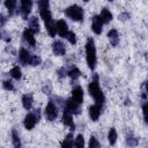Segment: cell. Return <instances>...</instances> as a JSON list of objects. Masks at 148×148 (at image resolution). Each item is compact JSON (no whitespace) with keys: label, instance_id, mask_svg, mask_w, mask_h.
<instances>
[{"label":"cell","instance_id":"f1b7e54d","mask_svg":"<svg viewBox=\"0 0 148 148\" xmlns=\"http://www.w3.org/2000/svg\"><path fill=\"white\" fill-rule=\"evenodd\" d=\"M42 62V59L39 56H36V54H31L30 56V59H29V65L30 66H37Z\"/></svg>","mask_w":148,"mask_h":148},{"label":"cell","instance_id":"8d00e7d4","mask_svg":"<svg viewBox=\"0 0 148 148\" xmlns=\"http://www.w3.org/2000/svg\"><path fill=\"white\" fill-rule=\"evenodd\" d=\"M6 22H7V18H6V16H3L2 14H0V25H3Z\"/></svg>","mask_w":148,"mask_h":148},{"label":"cell","instance_id":"836d02e7","mask_svg":"<svg viewBox=\"0 0 148 148\" xmlns=\"http://www.w3.org/2000/svg\"><path fill=\"white\" fill-rule=\"evenodd\" d=\"M142 112H143V119L147 121V102H142Z\"/></svg>","mask_w":148,"mask_h":148},{"label":"cell","instance_id":"d6a6232c","mask_svg":"<svg viewBox=\"0 0 148 148\" xmlns=\"http://www.w3.org/2000/svg\"><path fill=\"white\" fill-rule=\"evenodd\" d=\"M66 38H67V39H68V42H69L71 44H73V45L76 43V36H75V34H74L73 31H69Z\"/></svg>","mask_w":148,"mask_h":148},{"label":"cell","instance_id":"6da1fadb","mask_svg":"<svg viewBox=\"0 0 148 148\" xmlns=\"http://www.w3.org/2000/svg\"><path fill=\"white\" fill-rule=\"evenodd\" d=\"M38 8H39V14H40L42 18L44 20V23H45V27H46L49 35L51 37H54L57 30H56V23L52 18L50 9H49V1L47 0H39L38 1Z\"/></svg>","mask_w":148,"mask_h":148},{"label":"cell","instance_id":"9a60e30c","mask_svg":"<svg viewBox=\"0 0 148 148\" xmlns=\"http://www.w3.org/2000/svg\"><path fill=\"white\" fill-rule=\"evenodd\" d=\"M108 38H109V40H110V43H111L112 46H117L119 44V34H118V31L116 29L109 30Z\"/></svg>","mask_w":148,"mask_h":148},{"label":"cell","instance_id":"83f0119b","mask_svg":"<svg viewBox=\"0 0 148 148\" xmlns=\"http://www.w3.org/2000/svg\"><path fill=\"white\" fill-rule=\"evenodd\" d=\"M126 142L130 147H135L138 143H139V140L133 135V134H128L127 138H126Z\"/></svg>","mask_w":148,"mask_h":148},{"label":"cell","instance_id":"d6986e66","mask_svg":"<svg viewBox=\"0 0 148 148\" xmlns=\"http://www.w3.org/2000/svg\"><path fill=\"white\" fill-rule=\"evenodd\" d=\"M32 104H34V98L31 95L25 94L22 96V105L25 110H30L32 108Z\"/></svg>","mask_w":148,"mask_h":148},{"label":"cell","instance_id":"484cf974","mask_svg":"<svg viewBox=\"0 0 148 148\" xmlns=\"http://www.w3.org/2000/svg\"><path fill=\"white\" fill-rule=\"evenodd\" d=\"M117 138H118V135H117V131H116V128H113V127L110 128L109 134H108V139H109L110 145H114L116 141H117Z\"/></svg>","mask_w":148,"mask_h":148},{"label":"cell","instance_id":"5b68a950","mask_svg":"<svg viewBox=\"0 0 148 148\" xmlns=\"http://www.w3.org/2000/svg\"><path fill=\"white\" fill-rule=\"evenodd\" d=\"M39 111H40L39 109H36V110L27 113V116L24 117V121H23L24 127L27 130H32L35 127V125L38 123L39 117H40V112Z\"/></svg>","mask_w":148,"mask_h":148},{"label":"cell","instance_id":"f546056e","mask_svg":"<svg viewBox=\"0 0 148 148\" xmlns=\"http://www.w3.org/2000/svg\"><path fill=\"white\" fill-rule=\"evenodd\" d=\"M89 148H101L98 140L94 135H91L90 139H89Z\"/></svg>","mask_w":148,"mask_h":148},{"label":"cell","instance_id":"cb8c5ba5","mask_svg":"<svg viewBox=\"0 0 148 148\" xmlns=\"http://www.w3.org/2000/svg\"><path fill=\"white\" fill-rule=\"evenodd\" d=\"M73 148H84V138L82 134H79L73 143Z\"/></svg>","mask_w":148,"mask_h":148},{"label":"cell","instance_id":"30bf717a","mask_svg":"<svg viewBox=\"0 0 148 148\" xmlns=\"http://www.w3.org/2000/svg\"><path fill=\"white\" fill-rule=\"evenodd\" d=\"M65 109H66L67 111H69L72 114H73V113H74V114H80V112H81L80 104L73 102L71 98L66 99V102H65Z\"/></svg>","mask_w":148,"mask_h":148},{"label":"cell","instance_id":"4fadbf2b","mask_svg":"<svg viewBox=\"0 0 148 148\" xmlns=\"http://www.w3.org/2000/svg\"><path fill=\"white\" fill-rule=\"evenodd\" d=\"M52 51H53V53L56 56H64L66 53V47H65V45H64L62 42L56 40L52 44Z\"/></svg>","mask_w":148,"mask_h":148},{"label":"cell","instance_id":"e0dca14e","mask_svg":"<svg viewBox=\"0 0 148 148\" xmlns=\"http://www.w3.org/2000/svg\"><path fill=\"white\" fill-rule=\"evenodd\" d=\"M28 29L34 34L39 32V22H38V18L36 16H32L29 18V28Z\"/></svg>","mask_w":148,"mask_h":148},{"label":"cell","instance_id":"d590c367","mask_svg":"<svg viewBox=\"0 0 148 148\" xmlns=\"http://www.w3.org/2000/svg\"><path fill=\"white\" fill-rule=\"evenodd\" d=\"M130 16H131V15H130L128 13H121V14H120L118 17H119V20H123V21H125L126 18H130Z\"/></svg>","mask_w":148,"mask_h":148},{"label":"cell","instance_id":"603a6c76","mask_svg":"<svg viewBox=\"0 0 148 148\" xmlns=\"http://www.w3.org/2000/svg\"><path fill=\"white\" fill-rule=\"evenodd\" d=\"M12 140H13V146L14 148H22V143H21V139L16 132V130L12 131Z\"/></svg>","mask_w":148,"mask_h":148},{"label":"cell","instance_id":"8fae6325","mask_svg":"<svg viewBox=\"0 0 148 148\" xmlns=\"http://www.w3.org/2000/svg\"><path fill=\"white\" fill-rule=\"evenodd\" d=\"M102 106L103 105H99V104H94L89 108V117L92 121H96L98 120L99 116H101V111H102Z\"/></svg>","mask_w":148,"mask_h":148},{"label":"cell","instance_id":"4316f807","mask_svg":"<svg viewBox=\"0 0 148 148\" xmlns=\"http://www.w3.org/2000/svg\"><path fill=\"white\" fill-rule=\"evenodd\" d=\"M10 75L12 77H14L15 80H20L21 76H22V73H21V68L18 66H15L10 69Z\"/></svg>","mask_w":148,"mask_h":148},{"label":"cell","instance_id":"ac0fdd59","mask_svg":"<svg viewBox=\"0 0 148 148\" xmlns=\"http://www.w3.org/2000/svg\"><path fill=\"white\" fill-rule=\"evenodd\" d=\"M34 35H35V34L31 32L28 28L24 29V31H23V38H24V40H25L29 45H31V46H35V45H36V39H35Z\"/></svg>","mask_w":148,"mask_h":148},{"label":"cell","instance_id":"4dcf8cb0","mask_svg":"<svg viewBox=\"0 0 148 148\" xmlns=\"http://www.w3.org/2000/svg\"><path fill=\"white\" fill-rule=\"evenodd\" d=\"M0 38L3 39L5 42H9L10 40V35L6 30H3L2 28H0Z\"/></svg>","mask_w":148,"mask_h":148},{"label":"cell","instance_id":"d4e9b609","mask_svg":"<svg viewBox=\"0 0 148 148\" xmlns=\"http://www.w3.org/2000/svg\"><path fill=\"white\" fill-rule=\"evenodd\" d=\"M67 75L71 77V79H73V80H76L77 77H80V75H81V72H80V69L77 68V67H72L68 72H67Z\"/></svg>","mask_w":148,"mask_h":148},{"label":"cell","instance_id":"5bb4252c","mask_svg":"<svg viewBox=\"0 0 148 148\" xmlns=\"http://www.w3.org/2000/svg\"><path fill=\"white\" fill-rule=\"evenodd\" d=\"M73 102L77 103V104H81L82 101H83V90L81 87H76L72 90V98H71Z\"/></svg>","mask_w":148,"mask_h":148},{"label":"cell","instance_id":"e575fe53","mask_svg":"<svg viewBox=\"0 0 148 148\" xmlns=\"http://www.w3.org/2000/svg\"><path fill=\"white\" fill-rule=\"evenodd\" d=\"M57 73H58V76H59V77H64V76L67 74V72H66L65 67H61V68H59Z\"/></svg>","mask_w":148,"mask_h":148},{"label":"cell","instance_id":"ffe728a7","mask_svg":"<svg viewBox=\"0 0 148 148\" xmlns=\"http://www.w3.org/2000/svg\"><path fill=\"white\" fill-rule=\"evenodd\" d=\"M99 17H101V20H102L103 23H109L112 20V14H111V12L108 8H102L101 14H99Z\"/></svg>","mask_w":148,"mask_h":148},{"label":"cell","instance_id":"44dd1931","mask_svg":"<svg viewBox=\"0 0 148 148\" xmlns=\"http://www.w3.org/2000/svg\"><path fill=\"white\" fill-rule=\"evenodd\" d=\"M16 5H17V1H16V0H6V1H5V6H6V8L8 9L9 16H12V15L15 14Z\"/></svg>","mask_w":148,"mask_h":148},{"label":"cell","instance_id":"3957f363","mask_svg":"<svg viewBox=\"0 0 148 148\" xmlns=\"http://www.w3.org/2000/svg\"><path fill=\"white\" fill-rule=\"evenodd\" d=\"M86 54H87V64L89 66V68L91 71L95 69L96 67V62H97V58H96V46H95V42L91 37L88 38L87 43H86Z\"/></svg>","mask_w":148,"mask_h":148},{"label":"cell","instance_id":"2e32d148","mask_svg":"<svg viewBox=\"0 0 148 148\" xmlns=\"http://www.w3.org/2000/svg\"><path fill=\"white\" fill-rule=\"evenodd\" d=\"M30 53L27 49H21L20 50V53H18V60L22 65H28L29 64V59H30Z\"/></svg>","mask_w":148,"mask_h":148},{"label":"cell","instance_id":"7402d4cb","mask_svg":"<svg viewBox=\"0 0 148 148\" xmlns=\"http://www.w3.org/2000/svg\"><path fill=\"white\" fill-rule=\"evenodd\" d=\"M73 143H74L73 133H68L67 136L61 142V148H73Z\"/></svg>","mask_w":148,"mask_h":148},{"label":"cell","instance_id":"9c48e42d","mask_svg":"<svg viewBox=\"0 0 148 148\" xmlns=\"http://www.w3.org/2000/svg\"><path fill=\"white\" fill-rule=\"evenodd\" d=\"M103 22L101 20V17L98 15H94L91 17V30L96 34V35H99L102 32V29H103Z\"/></svg>","mask_w":148,"mask_h":148},{"label":"cell","instance_id":"7c38bea8","mask_svg":"<svg viewBox=\"0 0 148 148\" xmlns=\"http://www.w3.org/2000/svg\"><path fill=\"white\" fill-rule=\"evenodd\" d=\"M61 120H62V123H64L66 126H69V127L72 128V131H74V130H75V125H74V121H73L72 113H71L69 111H67L66 109H64Z\"/></svg>","mask_w":148,"mask_h":148},{"label":"cell","instance_id":"277c9868","mask_svg":"<svg viewBox=\"0 0 148 148\" xmlns=\"http://www.w3.org/2000/svg\"><path fill=\"white\" fill-rule=\"evenodd\" d=\"M83 9L77 5H72L65 9V15L73 21H81L83 18Z\"/></svg>","mask_w":148,"mask_h":148},{"label":"cell","instance_id":"7a4b0ae2","mask_svg":"<svg viewBox=\"0 0 148 148\" xmlns=\"http://www.w3.org/2000/svg\"><path fill=\"white\" fill-rule=\"evenodd\" d=\"M88 91L90 94V96L95 99V104H99V105H103L104 104V101H105V97H104V94L103 91L101 90L99 88V83H98V75L95 74L94 75V79L92 81L89 83L88 86Z\"/></svg>","mask_w":148,"mask_h":148},{"label":"cell","instance_id":"52a82bcc","mask_svg":"<svg viewBox=\"0 0 148 148\" xmlns=\"http://www.w3.org/2000/svg\"><path fill=\"white\" fill-rule=\"evenodd\" d=\"M31 7H32V1L30 0H22L20 2V14L23 20L28 18V15L31 12Z\"/></svg>","mask_w":148,"mask_h":148},{"label":"cell","instance_id":"8992f818","mask_svg":"<svg viewBox=\"0 0 148 148\" xmlns=\"http://www.w3.org/2000/svg\"><path fill=\"white\" fill-rule=\"evenodd\" d=\"M58 116V110H57V106L56 104L52 102V101H49L46 108H45V117L47 120L50 121H53Z\"/></svg>","mask_w":148,"mask_h":148},{"label":"cell","instance_id":"1f68e13d","mask_svg":"<svg viewBox=\"0 0 148 148\" xmlns=\"http://www.w3.org/2000/svg\"><path fill=\"white\" fill-rule=\"evenodd\" d=\"M2 87L6 90H14V86H13V82L10 80H5L2 82Z\"/></svg>","mask_w":148,"mask_h":148},{"label":"cell","instance_id":"ba28073f","mask_svg":"<svg viewBox=\"0 0 148 148\" xmlns=\"http://www.w3.org/2000/svg\"><path fill=\"white\" fill-rule=\"evenodd\" d=\"M56 30L58 32V35L60 37H67L69 30H68V25L66 23L65 20H58L56 23Z\"/></svg>","mask_w":148,"mask_h":148}]
</instances>
